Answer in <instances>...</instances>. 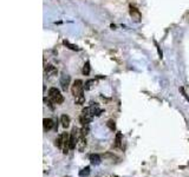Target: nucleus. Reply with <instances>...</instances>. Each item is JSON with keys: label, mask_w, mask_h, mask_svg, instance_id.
<instances>
[{"label": "nucleus", "mask_w": 189, "mask_h": 177, "mask_svg": "<svg viewBox=\"0 0 189 177\" xmlns=\"http://www.w3.org/2000/svg\"><path fill=\"white\" fill-rule=\"evenodd\" d=\"M48 98H50V100H52L53 104H61L64 102L63 95L57 87H51L48 90Z\"/></svg>", "instance_id": "1"}, {"label": "nucleus", "mask_w": 189, "mask_h": 177, "mask_svg": "<svg viewBox=\"0 0 189 177\" xmlns=\"http://www.w3.org/2000/svg\"><path fill=\"white\" fill-rule=\"evenodd\" d=\"M72 95L74 96V98L76 97H79L83 95V90H84V85H83V82H82L81 79H77V80H74V85H72Z\"/></svg>", "instance_id": "2"}, {"label": "nucleus", "mask_w": 189, "mask_h": 177, "mask_svg": "<svg viewBox=\"0 0 189 177\" xmlns=\"http://www.w3.org/2000/svg\"><path fill=\"white\" fill-rule=\"evenodd\" d=\"M70 80H71V78H70V76L69 74H61V78H59V84H61V89L64 90V91H66L69 89V85H70Z\"/></svg>", "instance_id": "3"}, {"label": "nucleus", "mask_w": 189, "mask_h": 177, "mask_svg": "<svg viewBox=\"0 0 189 177\" xmlns=\"http://www.w3.org/2000/svg\"><path fill=\"white\" fill-rule=\"evenodd\" d=\"M57 73H58V71H57V69L54 67L53 65H46L45 66V74H46L47 77H53V76H57Z\"/></svg>", "instance_id": "4"}, {"label": "nucleus", "mask_w": 189, "mask_h": 177, "mask_svg": "<svg viewBox=\"0 0 189 177\" xmlns=\"http://www.w3.org/2000/svg\"><path fill=\"white\" fill-rule=\"evenodd\" d=\"M90 109H91V111H92V113H94V116H101L102 113H103V110L98 106L97 103H94V102L90 104Z\"/></svg>", "instance_id": "5"}, {"label": "nucleus", "mask_w": 189, "mask_h": 177, "mask_svg": "<svg viewBox=\"0 0 189 177\" xmlns=\"http://www.w3.org/2000/svg\"><path fill=\"white\" fill-rule=\"evenodd\" d=\"M43 125H44V129L47 131V130H51V129L54 126V122L51 119V118H44Z\"/></svg>", "instance_id": "6"}, {"label": "nucleus", "mask_w": 189, "mask_h": 177, "mask_svg": "<svg viewBox=\"0 0 189 177\" xmlns=\"http://www.w3.org/2000/svg\"><path fill=\"white\" fill-rule=\"evenodd\" d=\"M86 146V139H85V136H81L78 138V143H77V148L79 151H83Z\"/></svg>", "instance_id": "7"}, {"label": "nucleus", "mask_w": 189, "mask_h": 177, "mask_svg": "<svg viewBox=\"0 0 189 177\" xmlns=\"http://www.w3.org/2000/svg\"><path fill=\"white\" fill-rule=\"evenodd\" d=\"M89 159H90L91 164H94V165L101 164V157H99L98 155H96V154H91V155L89 156Z\"/></svg>", "instance_id": "8"}, {"label": "nucleus", "mask_w": 189, "mask_h": 177, "mask_svg": "<svg viewBox=\"0 0 189 177\" xmlns=\"http://www.w3.org/2000/svg\"><path fill=\"white\" fill-rule=\"evenodd\" d=\"M61 123L63 125V128H68L69 125H70V117H69L68 115H63L61 117Z\"/></svg>", "instance_id": "9"}, {"label": "nucleus", "mask_w": 189, "mask_h": 177, "mask_svg": "<svg viewBox=\"0 0 189 177\" xmlns=\"http://www.w3.org/2000/svg\"><path fill=\"white\" fill-rule=\"evenodd\" d=\"M94 85H96V80L94 79H89L88 82L85 83V85H84V89L85 90H91Z\"/></svg>", "instance_id": "10"}, {"label": "nucleus", "mask_w": 189, "mask_h": 177, "mask_svg": "<svg viewBox=\"0 0 189 177\" xmlns=\"http://www.w3.org/2000/svg\"><path fill=\"white\" fill-rule=\"evenodd\" d=\"M90 70H91L90 63L86 61V63L84 64V66H83V74H84V76H89V74H90Z\"/></svg>", "instance_id": "11"}, {"label": "nucleus", "mask_w": 189, "mask_h": 177, "mask_svg": "<svg viewBox=\"0 0 189 177\" xmlns=\"http://www.w3.org/2000/svg\"><path fill=\"white\" fill-rule=\"evenodd\" d=\"M84 103H85V97H84V95H82L79 97H76V98H74V104L83 105Z\"/></svg>", "instance_id": "12"}, {"label": "nucleus", "mask_w": 189, "mask_h": 177, "mask_svg": "<svg viewBox=\"0 0 189 177\" xmlns=\"http://www.w3.org/2000/svg\"><path fill=\"white\" fill-rule=\"evenodd\" d=\"M63 44L64 45H66V46H69V48H71V50H74V51H79V47L77 45H74V44H71V43H69L68 40H64L63 41Z\"/></svg>", "instance_id": "13"}, {"label": "nucleus", "mask_w": 189, "mask_h": 177, "mask_svg": "<svg viewBox=\"0 0 189 177\" xmlns=\"http://www.w3.org/2000/svg\"><path fill=\"white\" fill-rule=\"evenodd\" d=\"M121 143H122V133L121 132H117L116 139H115V145L117 148H120V146H121Z\"/></svg>", "instance_id": "14"}, {"label": "nucleus", "mask_w": 189, "mask_h": 177, "mask_svg": "<svg viewBox=\"0 0 189 177\" xmlns=\"http://www.w3.org/2000/svg\"><path fill=\"white\" fill-rule=\"evenodd\" d=\"M56 145H57V148L63 149V135H59L57 137V139H56Z\"/></svg>", "instance_id": "15"}, {"label": "nucleus", "mask_w": 189, "mask_h": 177, "mask_svg": "<svg viewBox=\"0 0 189 177\" xmlns=\"http://www.w3.org/2000/svg\"><path fill=\"white\" fill-rule=\"evenodd\" d=\"M89 131H90V129H89V125H83V128L81 129V133L82 136H86L89 133Z\"/></svg>", "instance_id": "16"}, {"label": "nucleus", "mask_w": 189, "mask_h": 177, "mask_svg": "<svg viewBox=\"0 0 189 177\" xmlns=\"http://www.w3.org/2000/svg\"><path fill=\"white\" fill-rule=\"evenodd\" d=\"M89 174H90V168H89V166H86V168H84V169H82V170L79 171V175H81L82 177L88 176Z\"/></svg>", "instance_id": "17"}, {"label": "nucleus", "mask_w": 189, "mask_h": 177, "mask_svg": "<svg viewBox=\"0 0 189 177\" xmlns=\"http://www.w3.org/2000/svg\"><path fill=\"white\" fill-rule=\"evenodd\" d=\"M107 125H108V128L110 129V130H115L116 129V124H115V122L112 120V119H110V120H108V123H107Z\"/></svg>", "instance_id": "18"}, {"label": "nucleus", "mask_w": 189, "mask_h": 177, "mask_svg": "<svg viewBox=\"0 0 189 177\" xmlns=\"http://www.w3.org/2000/svg\"><path fill=\"white\" fill-rule=\"evenodd\" d=\"M115 177H118V176H115Z\"/></svg>", "instance_id": "19"}]
</instances>
